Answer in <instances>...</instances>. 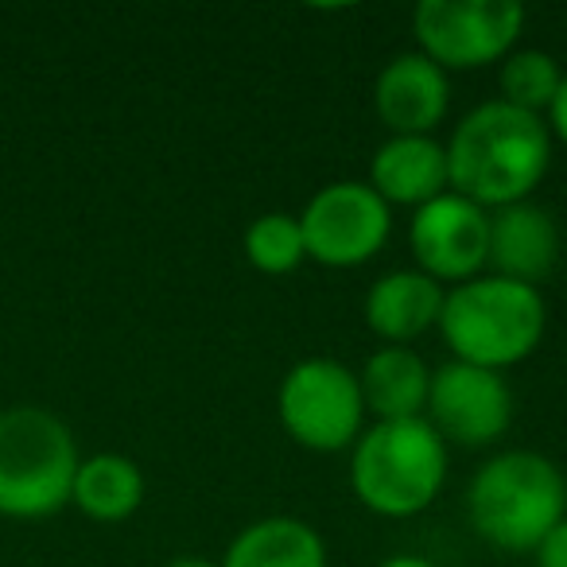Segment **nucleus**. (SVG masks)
<instances>
[{"label": "nucleus", "instance_id": "nucleus-10", "mask_svg": "<svg viewBox=\"0 0 567 567\" xmlns=\"http://www.w3.org/2000/svg\"><path fill=\"white\" fill-rule=\"evenodd\" d=\"M416 268L432 280L466 284L489 257V214L471 198L447 195L420 206L409 229Z\"/></svg>", "mask_w": 567, "mask_h": 567}, {"label": "nucleus", "instance_id": "nucleus-4", "mask_svg": "<svg viewBox=\"0 0 567 567\" xmlns=\"http://www.w3.org/2000/svg\"><path fill=\"white\" fill-rule=\"evenodd\" d=\"M447 478V443L424 416L381 420L358 435L350 482L365 509L381 517H412L440 497Z\"/></svg>", "mask_w": 567, "mask_h": 567}, {"label": "nucleus", "instance_id": "nucleus-1", "mask_svg": "<svg viewBox=\"0 0 567 567\" xmlns=\"http://www.w3.org/2000/svg\"><path fill=\"white\" fill-rule=\"evenodd\" d=\"M551 164V133L540 117L513 110L505 102H486L458 121L447 144L451 190L482 210L525 203L540 187Z\"/></svg>", "mask_w": 567, "mask_h": 567}, {"label": "nucleus", "instance_id": "nucleus-12", "mask_svg": "<svg viewBox=\"0 0 567 567\" xmlns=\"http://www.w3.org/2000/svg\"><path fill=\"white\" fill-rule=\"evenodd\" d=\"M494 276L517 284H544L559 265V229L544 206L513 203L489 214V257Z\"/></svg>", "mask_w": 567, "mask_h": 567}, {"label": "nucleus", "instance_id": "nucleus-6", "mask_svg": "<svg viewBox=\"0 0 567 567\" xmlns=\"http://www.w3.org/2000/svg\"><path fill=\"white\" fill-rule=\"evenodd\" d=\"M420 55L440 71H474L502 63L525 28L517 0H424L412 17Z\"/></svg>", "mask_w": 567, "mask_h": 567}, {"label": "nucleus", "instance_id": "nucleus-3", "mask_svg": "<svg viewBox=\"0 0 567 567\" xmlns=\"http://www.w3.org/2000/svg\"><path fill=\"white\" fill-rule=\"evenodd\" d=\"M466 509L478 536L494 548L536 551V544L567 517V482L551 458L505 451L474 474Z\"/></svg>", "mask_w": 567, "mask_h": 567}, {"label": "nucleus", "instance_id": "nucleus-15", "mask_svg": "<svg viewBox=\"0 0 567 567\" xmlns=\"http://www.w3.org/2000/svg\"><path fill=\"white\" fill-rule=\"evenodd\" d=\"M365 412L381 420H416L427 409V389H432V370L424 358L409 347H381L370 354V362L358 373Z\"/></svg>", "mask_w": 567, "mask_h": 567}, {"label": "nucleus", "instance_id": "nucleus-21", "mask_svg": "<svg viewBox=\"0 0 567 567\" xmlns=\"http://www.w3.org/2000/svg\"><path fill=\"white\" fill-rule=\"evenodd\" d=\"M548 133H556L559 141L567 144V74H564V82H559V94L548 110Z\"/></svg>", "mask_w": 567, "mask_h": 567}, {"label": "nucleus", "instance_id": "nucleus-7", "mask_svg": "<svg viewBox=\"0 0 567 567\" xmlns=\"http://www.w3.org/2000/svg\"><path fill=\"white\" fill-rule=\"evenodd\" d=\"M284 432L311 451H342L362 432V389L358 373L334 358H308L292 365L276 396Z\"/></svg>", "mask_w": 567, "mask_h": 567}, {"label": "nucleus", "instance_id": "nucleus-17", "mask_svg": "<svg viewBox=\"0 0 567 567\" xmlns=\"http://www.w3.org/2000/svg\"><path fill=\"white\" fill-rule=\"evenodd\" d=\"M71 502L94 520H125L144 502V474L125 455H94L79 463Z\"/></svg>", "mask_w": 567, "mask_h": 567}, {"label": "nucleus", "instance_id": "nucleus-14", "mask_svg": "<svg viewBox=\"0 0 567 567\" xmlns=\"http://www.w3.org/2000/svg\"><path fill=\"white\" fill-rule=\"evenodd\" d=\"M443 296H447L443 284L424 276L420 268H396V272L381 276L365 296V323L378 339L404 347L409 339L440 323Z\"/></svg>", "mask_w": 567, "mask_h": 567}, {"label": "nucleus", "instance_id": "nucleus-13", "mask_svg": "<svg viewBox=\"0 0 567 567\" xmlns=\"http://www.w3.org/2000/svg\"><path fill=\"white\" fill-rule=\"evenodd\" d=\"M370 187L389 206H427L447 195V148L432 136H393L373 152Z\"/></svg>", "mask_w": 567, "mask_h": 567}, {"label": "nucleus", "instance_id": "nucleus-18", "mask_svg": "<svg viewBox=\"0 0 567 567\" xmlns=\"http://www.w3.org/2000/svg\"><path fill=\"white\" fill-rule=\"evenodd\" d=\"M559 82H564V71L548 51H509L497 71V86H502L497 102L540 117L556 102Z\"/></svg>", "mask_w": 567, "mask_h": 567}, {"label": "nucleus", "instance_id": "nucleus-9", "mask_svg": "<svg viewBox=\"0 0 567 567\" xmlns=\"http://www.w3.org/2000/svg\"><path fill=\"white\" fill-rule=\"evenodd\" d=\"M513 396L502 373L471 362H447L432 373L427 389V424L440 440L463 447H486L509 427Z\"/></svg>", "mask_w": 567, "mask_h": 567}, {"label": "nucleus", "instance_id": "nucleus-11", "mask_svg": "<svg viewBox=\"0 0 567 567\" xmlns=\"http://www.w3.org/2000/svg\"><path fill=\"white\" fill-rule=\"evenodd\" d=\"M447 71H440L420 51L396 55L373 86V110L393 128V136H432V128L447 117Z\"/></svg>", "mask_w": 567, "mask_h": 567}, {"label": "nucleus", "instance_id": "nucleus-19", "mask_svg": "<svg viewBox=\"0 0 567 567\" xmlns=\"http://www.w3.org/2000/svg\"><path fill=\"white\" fill-rule=\"evenodd\" d=\"M245 257H249L252 268H260L268 276H284L300 268L308 260L300 218H292V214H260L245 229Z\"/></svg>", "mask_w": 567, "mask_h": 567}, {"label": "nucleus", "instance_id": "nucleus-5", "mask_svg": "<svg viewBox=\"0 0 567 567\" xmlns=\"http://www.w3.org/2000/svg\"><path fill=\"white\" fill-rule=\"evenodd\" d=\"M79 447L71 427L48 409L17 404L0 412V513L51 517L71 502Z\"/></svg>", "mask_w": 567, "mask_h": 567}, {"label": "nucleus", "instance_id": "nucleus-16", "mask_svg": "<svg viewBox=\"0 0 567 567\" xmlns=\"http://www.w3.org/2000/svg\"><path fill=\"white\" fill-rule=\"evenodd\" d=\"M221 567H327V548L308 520L265 517L234 536Z\"/></svg>", "mask_w": 567, "mask_h": 567}, {"label": "nucleus", "instance_id": "nucleus-23", "mask_svg": "<svg viewBox=\"0 0 567 567\" xmlns=\"http://www.w3.org/2000/svg\"><path fill=\"white\" fill-rule=\"evenodd\" d=\"M167 567H221V564H210V559H203V556H179V559H172Z\"/></svg>", "mask_w": 567, "mask_h": 567}, {"label": "nucleus", "instance_id": "nucleus-22", "mask_svg": "<svg viewBox=\"0 0 567 567\" xmlns=\"http://www.w3.org/2000/svg\"><path fill=\"white\" fill-rule=\"evenodd\" d=\"M381 567H435L432 559H424V556H393V559H385Z\"/></svg>", "mask_w": 567, "mask_h": 567}, {"label": "nucleus", "instance_id": "nucleus-8", "mask_svg": "<svg viewBox=\"0 0 567 567\" xmlns=\"http://www.w3.org/2000/svg\"><path fill=\"white\" fill-rule=\"evenodd\" d=\"M300 229L311 260L327 268H354L378 257L393 229V210L370 183L342 179L303 206Z\"/></svg>", "mask_w": 567, "mask_h": 567}, {"label": "nucleus", "instance_id": "nucleus-20", "mask_svg": "<svg viewBox=\"0 0 567 567\" xmlns=\"http://www.w3.org/2000/svg\"><path fill=\"white\" fill-rule=\"evenodd\" d=\"M536 567H567V517L536 544Z\"/></svg>", "mask_w": 567, "mask_h": 567}, {"label": "nucleus", "instance_id": "nucleus-2", "mask_svg": "<svg viewBox=\"0 0 567 567\" xmlns=\"http://www.w3.org/2000/svg\"><path fill=\"white\" fill-rule=\"evenodd\" d=\"M440 331L447 347L455 350V362L502 373L525 362L540 347V288L505 280V276H474L466 284H455L443 296Z\"/></svg>", "mask_w": 567, "mask_h": 567}]
</instances>
